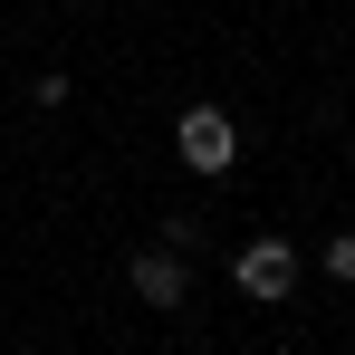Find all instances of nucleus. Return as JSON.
Segmentation results:
<instances>
[{"mask_svg": "<svg viewBox=\"0 0 355 355\" xmlns=\"http://www.w3.org/2000/svg\"><path fill=\"white\" fill-rule=\"evenodd\" d=\"M231 288H240V297H259V307H279V297L297 288V250H288L279 231L240 240V250H231Z\"/></svg>", "mask_w": 355, "mask_h": 355, "instance_id": "nucleus-1", "label": "nucleus"}, {"mask_svg": "<svg viewBox=\"0 0 355 355\" xmlns=\"http://www.w3.org/2000/svg\"><path fill=\"white\" fill-rule=\"evenodd\" d=\"M173 144H182L192 173H231V164H240V125L221 116V106H182V116H173Z\"/></svg>", "mask_w": 355, "mask_h": 355, "instance_id": "nucleus-2", "label": "nucleus"}, {"mask_svg": "<svg viewBox=\"0 0 355 355\" xmlns=\"http://www.w3.org/2000/svg\"><path fill=\"white\" fill-rule=\"evenodd\" d=\"M125 279H135L144 307H182V297H192V259H182L173 240H154V250H135V259H125Z\"/></svg>", "mask_w": 355, "mask_h": 355, "instance_id": "nucleus-3", "label": "nucleus"}, {"mask_svg": "<svg viewBox=\"0 0 355 355\" xmlns=\"http://www.w3.org/2000/svg\"><path fill=\"white\" fill-rule=\"evenodd\" d=\"M317 259H327V279H346V288H355V231H336L327 250H317Z\"/></svg>", "mask_w": 355, "mask_h": 355, "instance_id": "nucleus-4", "label": "nucleus"}]
</instances>
